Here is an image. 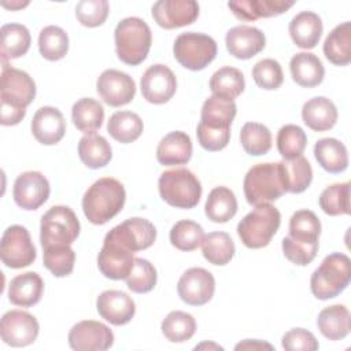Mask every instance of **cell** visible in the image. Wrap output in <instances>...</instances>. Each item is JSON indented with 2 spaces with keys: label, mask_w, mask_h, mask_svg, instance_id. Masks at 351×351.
Returning <instances> with one entry per match:
<instances>
[{
  "label": "cell",
  "mask_w": 351,
  "mask_h": 351,
  "mask_svg": "<svg viewBox=\"0 0 351 351\" xmlns=\"http://www.w3.org/2000/svg\"><path fill=\"white\" fill-rule=\"evenodd\" d=\"M1 125L12 126L26 115V107L36 97V84L26 73L8 64L1 71Z\"/></svg>",
  "instance_id": "1"
},
{
  "label": "cell",
  "mask_w": 351,
  "mask_h": 351,
  "mask_svg": "<svg viewBox=\"0 0 351 351\" xmlns=\"http://www.w3.org/2000/svg\"><path fill=\"white\" fill-rule=\"evenodd\" d=\"M125 200L123 185L112 177H103L95 181L84 193L82 210L90 223L104 225L123 208Z\"/></svg>",
  "instance_id": "2"
},
{
  "label": "cell",
  "mask_w": 351,
  "mask_h": 351,
  "mask_svg": "<svg viewBox=\"0 0 351 351\" xmlns=\"http://www.w3.org/2000/svg\"><path fill=\"white\" fill-rule=\"evenodd\" d=\"M114 40L119 60L129 66H137L149 52L152 34L149 26L141 18L129 16L117 25Z\"/></svg>",
  "instance_id": "3"
},
{
  "label": "cell",
  "mask_w": 351,
  "mask_h": 351,
  "mask_svg": "<svg viewBox=\"0 0 351 351\" xmlns=\"http://www.w3.org/2000/svg\"><path fill=\"white\" fill-rule=\"evenodd\" d=\"M351 261L346 254L333 252L324 258L310 278L313 295L319 300L339 296L350 284Z\"/></svg>",
  "instance_id": "4"
},
{
  "label": "cell",
  "mask_w": 351,
  "mask_h": 351,
  "mask_svg": "<svg viewBox=\"0 0 351 351\" xmlns=\"http://www.w3.org/2000/svg\"><path fill=\"white\" fill-rule=\"evenodd\" d=\"M243 188L245 199L251 206L271 203L280 199L285 193L280 162L252 166L244 177Z\"/></svg>",
  "instance_id": "5"
},
{
  "label": "cell",
  "mask_w": 351,
  "mask_h": 351,
  "mask_svg": "<svg viewBox=\"0 0 351 351\" xmlns=\"http://www.w3.org/2000/svg\"><path fill=\"white\" fill-rule=\"evenodd\" d=\"M281 223L280 211L270 203L255 206L237 225V234L248 248L266 247Z\"/></svg>",
  "instance_id": "6"
},
{
  "label": "cell",
  "mask_w": 351,
  "mask_h": 351,
  "mask_svg": "<svg viewBox=\"0 0 351 351\" xmlns=\"http://www.w3.org/2000/svg\"><path fill=\"white\" fill-rule=\"evenodd\" d=\"M160 197L176 208H193L202 196V184L188 169H171L160 174L158 181Z\"/></svg>",
  "instance_id": "7"
},
{
  "label": "cell",
  "mask_w": 351,
  "mask_h": 351,
  "mask_svg": "<svg viewBox=\"0 0 351 351\" xmlns=\"http://www.w3.org/2000/svg\"><path fill=\"white\" fill-rule=\"evenodd\" d=\"M80 221L67 206H53L41 218L40 241L43 248L71 245L80 234Z\"/></svg>",
  "instance_id": "8"
},
{
  "label": "cell",
  "mask_w": 351,
  "mask_h": 351,
  "mask_svg": "<svg viewBox=\"0 0 351 351\" xmlns=\"http://www.w3.org/2000/svg\"><path fill=\"white\" fill-rule=\"evenodd\" d=\"M173 53L182 67L199 71L206 69L215 59L217 43L207 34L186 32L176 38Z\"/></svg>",
  "instance_id": "9"
},
{
  "label": "cell",
  "mask_w": 351,
  "mask_h": 351,
  "mask_svg": "<svg viewBox=\"0 0 351 351\" xmlns=\"http://www.w3.org/2000/svg\"><path fill=\"white\" fill-rule=\"evenodd\" d=\"M0 256L1 262L11 269H22L36 261V247L25 226L11 225L4 230L0 243Z\"/></svg>",
  "instance_id": "10"
},
{
  "label": "cell",
  "mask_w": 351,
  "mask_h": 351,
  "mask_svg": "<svg viewBox=\"0 0 351 351\" xmlns=\"http://www.w3.org/2000/svg\"><path fill=\"white\" fill-rule=\"evenodd\" d=\"M156 239L155 226L144 218H129L122 223L114 226L104 237V240L119 244L123 248L137 252L149 248Z\"/></svg>",
  "instance_id": "11"
},
{
  "label": "cell",
  "mask_w": 351,
  "mask_h": 351,
  "mask_svg": "<svg viewBox=\"0 0 351 351\" xmlns=\"http://www.w3.org/2000/svg\"><path fill=\"white\" fill-rule=\"evenodd\" d=\"M38 330L36 317L23 310H10L0 321L1 340L11 347H25L34 343Z\"/></svg>",
  "instance_id": "12"
},
{
  "label": "cell",
  "mask_w": 351,
  "mask_h": 351,
  "mask_svg": "<svg viewBox=\"0 0 351 351\" xmlns=\"http://www.w3.org/2000/svg\"><path fill=\"white\" fill-rule=\"evenodd\" d=\"M215 291L214 276L203 267L188 269L178 280L177 292L182 302L191 306L208 303Z\"/></svg>",
  "instance_id": "13"
},
{
  "label": "cell",
  "mask_w": 351,
  "mask_h": 351,
  "mask_svg": "<svg viewBox=\"0 0 351 351\" xmlns=\"http://www.w3.org/2000/svg\"><path fill=\"white\" fill-rule=\"evenodd\" d=\"M96 90L106 104L121 107L133 100L136 84L129 74L115 69H107L99 75Z\"/></svg>",
  "instance_id": "14"
},
{
  "label": "cell",
  "mask_w": 351,
  "mask_h": 351,
  "mask_svg": "<svg viewBox=\"0 0 351 351\" xmlns=\"http://www.w3.org/2000/svg\"><path fill=\"white\" fill-rule=\"evenodd\" d=\"M112 343V330L99 321H81L69 332V344L77 351H103L110 348Z\"/></svg>",
  "instance_id": "15"
},
{
  "label": "cell",
  "mask_w": 351,
  "mask_h": 351,
  "mask_svg": "<svg viewBox=\"0 0 351 351\" xmlns=\"http://www.w3.org/2000/svg\"><path fill=\"white\" fill-rule=\"evenodd\" d=\"M49 182L40 171H25L14 182L12 196L23 210H37L49 197Z\"/></svg>",
  "instance_id": "16"
},
{
  "label": "cell",
  "mask_w": 351,
  "mask_h": 351,
  "mask_svg": "<svg viewBox=\"0 0 351 351\" xmlns=\"http://www.w3.org/2000/svg\"><path fill=\"white\" fill-rule=\"evenodd\" d=\"M143 97L152 104L167 103L176 93L177 80L174 73L165 64L149 66L140 81Z\"/></svg>",
  "instance_id": "17"
},
{
  "label": "cell",
  "mask_w": 351,
  "mask_h": 351,
  "mask_svg": "<svg viewBox=\"0 0 351 351\" xmlns=\"http://www.w3.org/2000/svg\"><path fill=\"white\" fill-rule=\"evenodd\" d=\"M199 16L195 0H159L152 5V18L163 29H177L193 23Z\"/></svg>",
  "instance_id": "18"
},
{
  "label": "cell",
  "mask_w": 351,
  "mask_h": 351,
  "mask_svg": "<svg viewBox=\"0 0 351 351\" xmlns=\"http://www.w3.org/2000/svg\"><path fill=\"white\" fill-rule=\"evenodd\" d=\"M134 252L112 241L104 240L97 255V266L101 274L111 280H126L134 266Z\"/></svg>",
  "instance_id": "19"
},
{
  "label": "cell",
  "mask_w": 351,
  "mask_h": 351,
  "mask_svg": "<svg viewBox=\"0 0 351 351\" xmlns=\"http://www.w3.org/2000/svg\"><path fill=\"white\" fill-rule=\"evenodd\" d=\"M96 307L101 318L117 326L130 322L136 313L133 299L128 293L117 289L101 292L97 296Z\"/></svg>",
  "instance_id": "20"
},
{
  "label": "cell",
  "mask_w": 351,
  "mask_h": 351,
  "mask_svg": "<svg viewBox=\"0 0 351 351\" xmlns=\"http://www.w3.org/2000/svg\"><path fill=\"white\" fill-rule=\"evenodd\" d=\"M225 43L230 55L245 60L258 55L265 48L266 37L254 26L239 25L226 33Z\"/></svg>",
  "instance_id": "21"
},
{
  "label": "cell",
  "mask_w": 351,
  "mask_h": 351,
  "mask_svg": "<svg viewBox=\"0 0 351 351\" xmlns=\"http://www.w3.org/2000/svg\"><path fill=\"white\" fill-rule=\"evenodd\" d=\"M32 133L40 144L53 145L59 143L66 133L63 114L51 106L38 108L32 119Z\"/></svg>",
  "instance_id": "22"
},
{
  "label": "cell",
  "mask_w": 351,
  "mask_h": 351,
  "mask_svg": "<svg viewBox=\"0 0 351 351\" xmlns=\"http://www.w3.org/2000/svg\"><path fill=\"white\" fill-rule=\"evenodd\" d=\"M192 156L191 137L181 130L170 132L158 144L156 159L163 166L185 165Z\"/></svg>",
  "instance_id": "23"
},
{
  "label": "cell",
  "mask_w": 351,
  "mask_h": 351,
  "mask_svg": "<svg viewBox=\"0 0 351 351\" xmlns=\"http://www.w3.org/2000/svg\"><path fill=\"white\" fill-rule=\"evenodd\" d=\"M293 5L287 0H241L229 1L228 7L236 18L241 21H256L259 18H270L284 14Z\"/></svg>",
  "instance_id": "24"
},
{
  "label": "cell",
  "mask_w": 351,
  "mask_h": 351,
  "mask_svg": "<svg viewBox=\"0 0 351 351\" xmlns=\"http://www.w3.org/2000/svg\"><path fill=\"white\" fill-rule=\"evenodd\" d=\"M289 36L295 45L303 49L314 48L322 34V21L313 11H302L289 22Z\"/></svg>",
  "instance_id": "25"
},
{
  "label": "cell",
  "mask_w": 351,
  "mask_h": 351,
  "mask_svg": "<svg viewBox=\"0 0 351 351\" xmlns=\"http://www.w3.org/2000/svg\"><path fill=\"white\" fill-rule=\"evenodd\" d=\"M44 292L43 278L34 271H26L14 277L8 285V299L12 304L32 307L37 304Z\"/></svg>",
  "instance_id": "26"
},
{
  "label": "cell",
  "mask_w": 351,
  "mask_h": 351,
  "mask_svg": "<svg viewBox=\"0 0 351 351\" xmlns=\"http://www.w3.org/2000/svg\"><path fill=\"white\" fill-rule=\"evenodd\" d=\"M337 115L335 103L325 96H317L307 100L302 108L303 122L314 132L332 129L337 121Z\"/></svg>",
  "instance_id": "27"
},
{
  "label": "cell",
  "mask_w": 351,
  "mask_h": 351,
  "mask_svg": "<svg viewBox=\"0 0 351 351\" xmlns=\"http://www.w3.org/2000/svg\"><path fill=\"white\" fill-rule=\"evenodd\" d=\"M292 80L303 88L319 85L325 75V69L319 58L310 52H299L289 62Z\"/></svg>",
  "instance_id": "28"
},
{
  "label": "cell",
  "mask_w": 351,
  "mask_h": 351,
  "mask_svg": "<svg viewBox=\"0 0 351 351\" xmlns=\"http://www.w3.org/2000/svg\"><path fill=\"white\" fill-rule=\"evenodd\" d=\"M314 156L318 165L328 173H341L348 167L346 145L333 137L321 138L314 145Z\"/></svg>",
  "instance_id": "29"
},
{
  "label": "cell",
  "mask_w": 351,
  "mask_h": 351,
  "mask_svg": "<svg viewBox=\"0 0 351 351\" xmlns=\"http://www.w3.org/2000/svg\"><path fill=\"white\" fill-rule=\"evenodd\" d=\"M0 34H1L0 52H1L3 66L7 64L8 60L21 58L29 51L32 37L25 25H21V23L3 25L0 29Z\"/></svg>",
  "instance_id": "30"
},
{
  "label": "cell",
  "mask_w": 351,
  "mask_h": 351,
  "mask_svg": "<svg viewBox=\"0 0 351 351\" xmlns=\"http://www.w3.org/2000/svg\"><path fill=\"white\" fill-rule=\"evenodd\" d=\"M236 103L218 96H210L202 106L200 122L211 129H230L236 117Z\"/></svg>",
  "instance_id": "31"
},
{
  "label": "cell",
  "mask_w": 351,
  "mask_h": 351,
  "mask_svg": "<svg viewBox=\"0 0 351 351\" xmlns=\"http://www.w3.org/2000/svg\"><path fill=\"white\" fill-rule=\"evenodd\" d=\"M350 311L344 304H333L321 310L317 318L319 332L329 340H341L350 333Z\"/></svg>",
  "instance_id": "32"
},
{
  "label": "cell",
  "mask_w": 351,
  "mask_h": 351,
  "mask_svg": "<svg viewBox=\"0 0 351 351\" xmlns=\"http://www.w3.org/2000/svg\"><path fill=\"white\" fill-rule=\"evenodd\" d=\"M325 58L336 66H347L351 62V23L337 25L324 41Z\"/></svg>",
  "instance_id": "33"
},
{
  "label": "cell",
  "mask_w": 351,
  "mask_h": 351,
  "mask_svg": "<svg viewBox=\"0 0 351 351\" xmlns=\"http://www.w3.org/2000/svg\"><path fill=\"white\" fill-rule=\"evenodd\" d=\"M206 217L215 223H225L237 213V199L228 186H215L207 196Z\"/></svg>",
  "instance_id": "34"
},
{
  "label": "cell",
  "mask_w": 351,
  "mask_h": 351,
  "mask_svg": "<svg viewBox=\"0 0 351 351\" xmlns=\"http://www.w3.org/2000/svg\"><path fill=\"white\" fill-rule=\"evenodd\" d=\"M71 119L80 132L92 134L103 125L104 108L97 100L82 97L74 103L71 108Z\"/></svg>",
  "instance_id": "35"
},
{
  "label": "cell",
  "mask_w": 351,
  "mask_h": 351,
  "mask_svg": "<svg viewBox=\"0 0 351 351\" xmlns=\"http://www.w3.org/2000/svg\"><path fill=\"white\" fill-rule=\"evenodd\" d=\"M78 156L89 169H100L108 165L112 158L108 141L96 133L85 134L78 143Z\"/></svg>",
  "instance_id": "36"
},
{
  "label": "cell",
  "mask_w": 351,
  "mask_h": 351,
  "mask_svg": "<svg viewBox=\"0 0 351 351\" xmlns=\"http://www.w3.org/2000/svg\"><path fill=\"white\" fill-rule=\"evenodd\" d=\"M285 192L302 193L313 181V169L308 160L300 155L293 159H284L280 162Z\"/></svg>",
  "instance_id": "37"
},
{
  "label": "cell",
  "mask_w": 351,
  "mask_h": 351,
  "mask_svg": "<svg viewBox=\"0 0 351 351\" xmlns=\"http://www.w3.org/2000/svg\"><path fill=\"white\" fill-rule=\"evenodd\" d=\"M245 81L243 73L230 66H223L217 70L210 78V89L214 96L233 100L243 93Z\"/></svg>",
  "instance_id": "38"
},
{
  "label": "cell",
  "mask_w": 351,
  "mask_h": 351,
  "mask_svg": "<svg viewBox=\"0 0 351 351\" xmlns=\"http://www.w3.org/2000/svg\"><path fill=\"white\" fill-rule=\"evenodd\" d=\"M143 129L144 125L141 118L132 111H117L110 117L107 123L110 136L122 144H129L137 140L141 136Z\"/></svg>",
  "instance_id": "39"
},
{
  "label": "cell",
  "mask_w": 351,
  "mask_h": 351,
  "mask_svg": "<svg viewBox=\"0 0 351 351\" xmlns=\"http://www.w3.org/2000/svg\"><path fill=\"white\" fill-rule=\"evenodd\" d=\"M203 256L213 265L223 266L234 255V243L226 232H211L204 234L202 241Z\"/></svg>",
  "instance_id": "40"
},
{
  "label": "cell",
  "mask_w": 351,
  "mask_h": 351,
  "mask_svg": "<svg viewBox=\"0 0 351 351\" xmlns=\"http://www.w3.org/2000/svg\"><path fill=\"white\" fill-rule=\"evenodd\" d=\"M321 234V222L310 210H298L289 219V237L299 243H318Z\"/></svg>",
  "instance_id": "41"
},
{
  "label": "cell",
  "mask_w": 351,
  "mask_h": 351,
  "mask_svg": "<svg viewBox=\"0 0 351 351\" xmlns=\"http://www.w3.org/2000/svg\"><path fill=\"white\" fill-rule=\"evenodd\" d=\"M240 143L248 155L261 156L271 148V133L262 123L247 122L240 130Z\"/></svg>",
  "instance_id": "42"
},
{
  "label": "cell",
  "mask_w": 351,
  "mask_h": 351,
  "mask_svg": "<svg viewBox=\"0 0 351 351\" xmlns=\"http://www.w3.org/2000/svg\"><path fill=\"white\" fill-rule=\"evenodd\" d=\"M38 51L44 59L51 62L64 58L69 51L67 33L53 25L44 27L38 36Z\"/></svg>",
  "instance_id": "43"
},
{
  "label": "cell",
  "mask_w": 351,
  "mask_h": 351,
  "mask_svg": "<svg viewBox=\"0 0 351 351\" xmlns=\"http://www.w3.org/2000/svg\"><path fill=\"white\" fill-rule=\"evenodd\" d=\"M196 330L195 318L185 311H171L162 321V333L171 343H182L189 340Z\"/></svg>",
  "instance_id": "44"
},
{
  "label": "cell",
  "mask_w": 351,
  "mask_h": 351,
  "mask_svg": "<svg viewBox=\"0 0 351 351\" xmlns=\"http://www.w3.org/2000/svg\"><path fill=\"white\" fill-rule=\"evenodd\" d=\"M350 182L333 184L325 188L318 199L319 207L328 215H348L350 208Z\"/></svg>",
  "instance_id": "45"
},
{
  "label": "cell",
  "mask_w": 351,
  "mask_h": 351,
  "mask_svg": "<svg viewBox=\"0 0 351 351\" xmlns=\"http://www.w3.org/2000/svg\"><path fill=\"white\" fill-rule=\"evenodd\" d=\"M170 243L180 251L196 250L204 237L203 228L191 219H181L176 222L170 230Z\"/></svg>",
  "instance_id": "46"
},
{
  "label": "cell",
  "mask_w": 351,
  "mask_h": 351,
  "mask_svg": "<svg viewBox=\"0 0 351 351\" xmlns=\"http://www.w3.org/2000/svg\"><path fill=\"white\" fill-rule=\"evenodd\" d=\"M307 145V136L298 125H285L277 133V149L284 159H293L303 154Z\"/></svg>",
  "instance_id": "47"
},
{
  "label": "cell",
  "mask_w": 351,
  "mask_h": 351,
  "mask_svg": "<svg viewBox=\"0 0 351 351\" xmlns=\"http://www.w3.org/2000/svg\"><path fill=\"white\" fill-rule=\"evenodd\" d=\"M43 250L44 266L55 277H66L71 274L75 262V252L70 245H51Z\"/></svg>",
  "instance_id": "48"
},
{
  "label": "cell",
  "mask_w": 351,
  "mask_h": 351,
  "mask_svg": "<svg viewBox=\"0 0 351 351\" xmlns=\"http://www.w3.org/2000/svg\"><path fill=\"white\" fill-rule=\"evenodd\" d=\"M158 274L154 265L143 258H134V266L126 278L128 288L134 293H147L156 285Z\"/></svg>",
  "instance_id": "49"
},
{
  "label": "cell",
  "mask_w": 351,
  "mask_h": 351,
  "mask_svg": "<svg viewBox=\"0 0 351 351\" xmlns=\"http://www.w3.org/2000/svg\"><path fill=\"white\" fill-rule=\"evenodd\" d=\"M252 78L255 84L262 89H278L284 81L281 64L274 59H262L254 66Z\"/></svg>",
  "instance_id": "50"
},
{
  "label": "cell",
  "mask_w": 351,
  "mask_h": 351,
  "mask_svg": "<svg viewBox=\"0 0 351 351\" xmlns=\"http://www.w3.org/2000/svg\"><path fill=\"white\" fill-rule=\"evenodd\" d=\"M110 5L107 0H81L75 5V16L82 26L97 27L108 16Z\"/></svg>",
  "instance_id": "51"
},
{
  "label": "cell",
  "mask_w": 351,
  "mask_h": 351,
  "mask_svg": "<svg viewBox=\"0 0 351 351\" xmlns=\"http://www.w3.org/2000/svg\"><path fill=\"white\" fill-rule=\"evenodd\" d=\"M282 247V252L285 255V258L292 262L293 265L298 266H307L308 263H311L318 252V243H313V244H306V243H299L292 240L289 236L282 239L281 243Z\"/></svg>",
  "instance_id": "52"
},
{
  "label": "cell",
  "mask_w": 351,
  "mask_h": 351,
  "mask_svg": "<svg viewBox=\"0 0 351 351\" xmlns=\"http://www.w3.org/2000/svg\"><path fill=\"white\" fill-rule=\"evenodd\" d=\"M281 344L287 351H315L319 347L315 336L303 328H293L288 330L282 336Z\"/></svg>",
  "instance_id": "53"
},
{
  "label": "cell",
  "mask_w": 351,
  "mask_h": 351,
  "mask_svg": "<svg viewBox=\"0 0 351 351\" xmlns=\"http://www.w3.org/2000/svg\"><path fill=\"white\" fill-rule=\"evenodd\" d=\"M199 144L211 152L223 149L230 140V129H211L202 123L196 129Z\"/></svg>",
  "instance_id": "54"
},
{
  "label": "cell",
  "mask_w": 351,
  "mask_h": 351,
  "mask_svg": "<svg viewBox=\"0 0 351 351\" xmlns=\"http://www.w3.org/2000/svg\"><path fill=\"white\" fill-rule=\"evenodd\" d=\"M236 350H263V348H267V350H273V346L269 344V343H265V341H261V340H244L239 344H236L234 347Z\"/></svg>",
  "instance_id": "55"
},
{
  "label": "cell",
  "mask_w": 351,
  "mask_h": 351,
  "mask_svg": "<svg viewBox=\"0 0 351 351\" xmlns=\"http://www.w3.org/2000/svg\"><path fill=\"white\" fill-rule=\"evenodd\" d=\"M29 4V1H11V3H7V1H1V5L5 7V8H10V10H18V8H23Z\"/></svg>",
  "instance_id": "56"
},
{
  "label": "cell",
  "mask_w": 351,
  "mask_h": 351,
  "mask_svg": "<svg viewBox=\"0 0 351 351\" xmlns=\"http://www.w3.org/2000/svg\"><path fill=\"white\" fill-rule=\"evenodd\" d=\"M202 347H215V348L222 350V347H219V346H215V344H207V343H203V344H200V346H196L195 348L197 350V348H202Z\"/></svg>",
  "instance_id": "57"
}]
</instances>
